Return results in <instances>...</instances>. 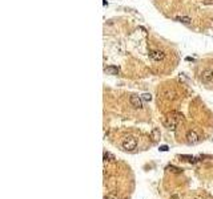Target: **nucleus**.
<instances>
[{"label": "nucleus", "instance_id": "obj_7", "mask_svg": "<svg viewBox=\"0 0 213 199\" xmlns=\"http://www.w3.org/2000/svg\"><path fill=\"white\" fill-rule=\"evenodd\" d=\"M104 72L107 73V75H119L120 73V68L119 66H113V65H109V66H107L105 69H104Z\"/></svg>", "mask_w": 213, "mask_h": 199}, {"label": "nucleus", "instance_id": "obj_14", "mask_svg": "<svg viewBox=\"0 0 213 199\" xmlns=\"http://www.w3.org/2000/svg\"><path fill=\"white\" fill-rule=\"evenodd\" d=\"M212 27H213V20H212Z\"/></svg>", "mask_w": 213, "mask_h": 199}, {"label": "nucleus", "instance_id": "obj_6", "mask_svg": "<svg viewBox=\"0 0 213 199\" xmlns=\"http://www.w3.org/2000/svg\"><path fill=\"white\" fill-rule=\"evenodd\" d=\"M177 124H178V122L176 121V119L172 117V116H169V117L165 119V126L168 127V129H171V130H176V126H177Z\"/></svg>", "mask_w": 213, "mask_h": 199}, {"label": "nucleus", "instance_id": "obj_2", "mask_svg": "<svg viewBox=\"0 0 213 199\" xmlns=\"http://www.w3.org/2000/svg\"><path fill=\"white\" fill-rule=\"evenodd\" d=\"M187 142L189 145H196V143L200 142V136L194 130H189L187 133Z\"/></svg>", "mask_w": 213, "mask_h": 199}, {"label": "nucleus", "instance_id": "obj_3", "mask_svg": "<svg viewBox=\"0 0 213 199\" xmlns=\"http://www.w3.org/2000/svg\"><path fill=\"white\" fill-rule=\"evenodd\" d=\"M129 102H131V105L133 106L136 109H143V98H141V96H131V98H129Z\"/></svg>", "mask_w": 213, "mask_h": 199}, {"label": "nucleus", "instance_id": "obj_13", "mask_svg": "<svg viewBox=\"0 0 213 199\" xmlns=\"http://www.w3.org/2000/svg\"><path fill=\"white\" fill-rule=\"evenodd\" d=\"M160 150H161V151H166V150H168V146H161V148H160Z\"/></svg>", "mask_w": 213, "mask_h": 199}, {"label": "nucleus", "instance_id": "obj_8", "mask_svg": "<svg viewBox=\"0 0 213 199\" xmlns=\"http://www.w3.org/2000/svg\"><path fill=\"white\" fill-rule=\"evenodd\" d=\"M175 19L177 20V21H180V23H184V24L192 23V19H190V17H188V16H176Z\"/></svg>", "mask_w": 213, "mask_h": 199}, {"label": "nucleus", "instance_id": "obj_1", "mask_svg": "<svg viewBox=\"0 0 213 199\" xmlns=\"http://www.w3.org/2000/svg\"><path fill=\"white\" fill-rule=\"evenodd\" d=\"M121 146L125 151H133V150L137 148V139L132 136H126V137H124V139H123Z\"/></svg>", "mask_w": 213, "mask_h": 199}, {"label": "nucleus", "instance_id": "obj_9", "mask_svg": "<svg viewBox=\"0 0 213 199\" xmlns=\"http://www.w3.org/2000/svg\"><path fill=\"white\" fill-rule=\"evenodd\" d=\"M172 117H173V118H175L177 122H181V121H183V119H184L183 114H181V113H178V112H175L173 114H172Z\"/></svg>", "mask_w": 213, "mask_h": 199}, {"label": "nucleus", "instance_id": "obj_12", "mask_svg": "<svg viewBox=\"0 0 213 199\" xmlns=\"http://www.w3.org/2000/svg\"><path fill=\"white\" fill-rule=\"evenodd\" d=\"M141 98L145 100V101H151L152 100V96H151L149 93H144V94H141Z\"/></svg>", "mask_w": 213, "mask_h": 199}, {"label": "nucleus", "instance_id": "obj_4", "mask_svg": "<svg viewBox=\"0 0 213 199\" xmlns=\"http://www.w3.org/2000/svg\"><path fill=\"white\" fill-rule=\"evenodd\" d=\"M200 77H201L202 82H211L213 81V70L212 69H204L201 72V75H200Z\"/></svg>", "mask_w": 213, "mask_h": 199}, {"label": "nucleus", "instance_id": "obj_11", "mask_svg": "<svg viewBox=\"0 0 213 199\" xmlns=\"http://www.w3.org/2000/svg\"><path fill=\"white\" fill-rule=\"evenodd\" d=\"M152 137H153V139H155V141H157V139L160 138V131L157 130V129H155V130L152 131Z\"/></svg>", "mask_w": 213, "mask_h": 199}, {"label": "nucleus", "instance_id": "obj_5", "mask_svg": "<svg viewBox=\"0 0 213 199\" xmlns=\"http://www.w3.org/2000/svg\"><path fill=\"white\" fill-rule=\"evenodd\" d=\"M149 56L152 57L153 60H156V61H161V60H164L165 54H164V52H161V51H151Z\"/></svg>", "mask_w": 213, "mask_h": 199}, {"label": "nucleus", "instance_id": "obj_10", "mask_svg": "<svg viewBox=\"0 0 213 199\" xmlns=\"http://www.w3.org/2000/svg\"><path fill=\"white\" fill-rule=\"evenodd\" d=\"M104 159H105V162L107 161H115V155L111 154L109 151H105L104 153Z\"/></svg>", "mask_w": 213, "mask_h": 199}]
</instances>
